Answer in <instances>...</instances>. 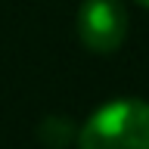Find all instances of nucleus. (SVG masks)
Returning a JSON list of instances; mask_svg holds the SVG:
<instances>
[{"mask_svg":"<svg viewBox=\"0 0 149 149\" xmlns=\"http://www.w3.org/2000/svg\"><path fill=\"white\" fill-rule=\"evenodd\" d=\"M81 149H149V102L112 100L78 130Z\"/></svg>","mask_w":149,"mask_h":149,"instance_id":"f257e3e1","label":"nucleus"},{"mask_svg":"<svg viewBox=\"0 0 149 149\" xmlns=\"http://www.w3.org/2000/svg\"><path fill=\"white\" fill-rule=\"evenodd\" d=\"M127 34L121 0H84L78 9V37L93 53H115Z\"/></svg>","mask_w":149,"mask_h":149,"instance_id":"f03ea898","label":"nucleus"},{"mask_svg":"<svg viewBox=\"0 0 149 149\" xmlns=\"http://www.w3.org/2000/svg\"><path fill=\"white\" fill-rule=\"evenodd\" d=\"M74 137V127L68 124L65 118H47L44 124H40V140H44L50 149H62L68 146Z\"/></svg>","mask_w":149,"mask_h":149,"instance_id":"7ed1b4c3","label":"nucleus"},{"mask_svg":"<svg viewBox=\"0 0 149 149\" xmlns=\"http://www.w3.org/2000/svg\"><path fill=\"white\" fill-rule=\"evenodd\" d=\"M137 3H140V6H146V9H149V0H137Z\"/></svg>","mask_w":149,"mask_h":149,"instance_id":"20e7f679","label":"nucleus"}]
</instances>
